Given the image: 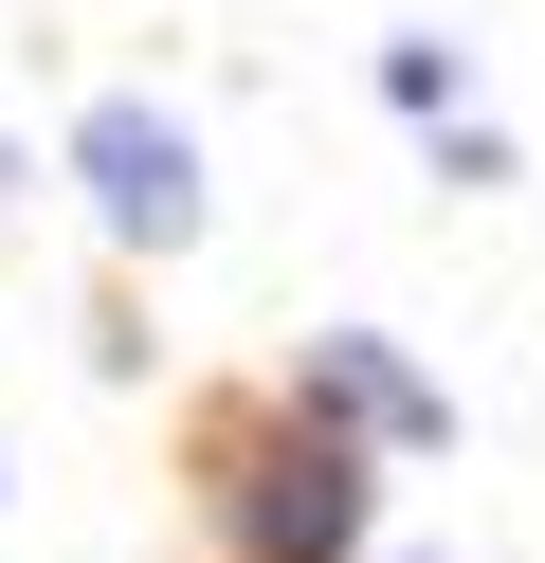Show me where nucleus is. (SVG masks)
<instances>
[{
    "mask_svg": "<svg viewBox=\"0 0 545 563\" xmlns=\"http://www.w3.org/2000/svg\"><path fill=\"white\" fill-rule=\"evenodd\" d=\"M73 183H91V219L128 236V255H182V236H200V146H182L145 91H91V128H73Z\"/></svg>",
    "mask_w": 545,
    "mask_h": 563,
    "instance_id": "obj_2",
    "label": "nucleus"
},
{
    "mask_svg": "<svg viewBox=\"0 0 545 563\" xmlns=\"http://www.w3.org/2000/svg\"><path fill=\"white\" fill-rule=\"evenodd\" d=\"M218 527H237V563H363V454L327 437L309 400L291 418H218Z\"/></svg>",
    "mask_w": 545,
    "mask_h": 563,
    "instance_id": "obj_1",
    "label": "nucleus"
},
{
    "mask_svg": "<svg viewBox=\"0 0 545 563\" xmlns=\"http://www.w3.org/2000/svg\"><path fill=\"white\" fill-rule=\"evenodd\" d=\"M291 400H309V418H346V437H382V454H436V437H455V400H436L400 345H363V328H327L309 364H291Z\"/></svg>",
    "mask_w": 545,
    "mask_h": 563,
    "instance_id": "obj_3",
    "label": "nucleus"
}]
</instances>
